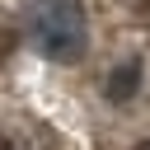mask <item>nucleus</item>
Returning a JSON list of instances; mask_svg holds the SVG:
<instances>
[{
  "label": "nucleus",
  "mask_w": 150,
  "mask_h": 150,
  "mask_svg": "<svg viewBox=\"0 0 150 150\" xmlns=\"http://www.w3.org/2000/svg\"><path fill=\"white\" fill-rule=\"evenodd\" d=\"M23 28H28V42L52 61H80L89 47V23L80 0H28Z\"/></svg>",
  "instance_id": "nucleus-1"
},
{
  "label": "nucleus",
  "mask_w": 150,
  "mask_h": 150,
  "mask_svg": "<svg viewBox=\"0 0 150 150\" xmlns=\"http://www.w3.org/2000/svg\"><path fill=\"white\" fill-rule=\"evenodd\" d=\"M141 89V66L136 61H127V66H117L112 75H108V84H103V94L112 98V103H122V98H131Z\"/></svg>",
  "instance_id": "nucleus-2"
},
{
  "label": "nucleus",
  "mask_w": 150,
  "mask_h": 150,
  "mask_svg": "<svg viewBox=\"0 0 150 150\" xmlns=\"http://www.w3.org/2000/svg\"><path fill=\"white\" fill-rule=\"evenodd\" d=\"M122 9H131V14H150V0H117Z\"/></svg>",
  "instance_id": "nucleus-3"
},
{
  "label": "nucleus",
  "mask_w": 150,
  "mask_h": 150,
  "mask_svg": "<svg viewBox=\"0 0 150 150\" xmlns=\"http://www.w3.org/2000/svg\"><path fill=\"white\" fill-rule=\"evenodd\" d=\"M0 150H19V145H14V141H0Z\"/></svg>",
  "instance_id": "nucleus-4"
},
{
  "label": "nucleus",
  "mask_w": 150,
  "mask_h": 150,
  "mask_svg": "<svg viewBox=\"0 0 150 150\" xmlns=\"http://www.w3.org/2000/svg\"><path fill=\"white\" fill-rule=\"evenodd\" d=\"M141 150H150V145H141Z\"/></svg>",
  "instance_id": "nucleus-5"
}]
</instances>
